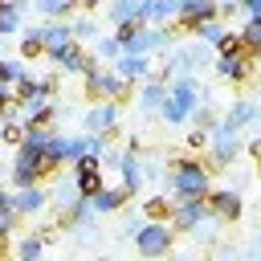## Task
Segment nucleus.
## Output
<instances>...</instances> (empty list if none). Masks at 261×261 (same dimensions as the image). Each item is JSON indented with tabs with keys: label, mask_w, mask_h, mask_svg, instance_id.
<instances>
[{
	"label": "nucleus",
	"mask_w": 261,
	"mask_h": 261,
	"mask_svg": "<svg viewBox=\"0 0 261 261\" xmlns=\"http://www.w3.org/2000/svg\"><path fill=\"white\" fill-rule=\"evenodd\" d=\"M171 204H184V200H204L208 196V171L200 159H171Z\"/></svg>",
	"instance_id": "nucleus-1"
},
{
	"label": "nucleus",
	"mask_w": 261,
	"mask_h": 261,
	"mask_svg": "<svg viewBox=\"0 0 261 261\" xmlns=\"http://www.w3.org/2000/svg\"><path fill=\"white\" fill-rule=\"evenodd\" d=\"M159 110H163V118H167V122H188V118H192V110H196V82H192V77H179V82L171 86L167 102H163Z\"/></svg>",
	"instance_id": "nucleus-2"
},
{
	"label": "nucleus",
	"mask_w": 261,
	"mask_h": 261,
	"mask_svg": "<svg viewBox=\"0 0 261 261\" xmlns=\"http://www.w3.org/2000/svg\"><path fill=\"white\" fill-rule=\"evenodd\" d=\"M86 94L90 98H110V106L130 102V82H122L118 73H86Z\"/></svg>",
	"instance_id": "nucleus-3"
},
{
	"label": "nucleus",
	"mask_w": 261,
	"mask_h": 261,
	"mask_svg": "<svg viewBox=\"0 0 261 261\" xmlns=\"http://www.w3.org/2000/svg\"><path fill=\"white\" fill-rule=\"evenodd\" d=\"M135 245H139L143 257H163V253L171 249V228H163V224H143V228L135 232Z\"/></svg>",
	"instance_id": "nucleus-4"
},
{
	"label": "nucleus",
	"mask_w": 261,
	"mask_h": 261,
	"mask_svg": "<svg viewBox=\"0 0 261 261\" xmlns=\"http://www.w3.org/2000/svg\"><path fill=\"white\" fill-rule=\"evenodd\" d=\"M171 37H167V29H139L126 45H122V53H135V57H143V53H151V49H163Z\"/></svg>",
	"instance_id": "nucleus-5"
},
{
	"label": "nucleus",
	"mask_w": 261,
	"mask_h": 261,
	"mask_svg": "<svg viewBox=\"0 0 261 261\" xmlns=\"http://www.w3.org/2000/svg\"><path fill=\"white\" fill-rule=\"evenodd\" d=\"M204 216H208V204H204V200H184V204L171 208V220H175V228H184V232H196Z\"/></svg>",
	"instance_id": "nucleus-6"
},
{
	"label": "nucleus",
	"mask_w": 261,
	"mask_h": 261,
	"mask_svg": "<svg viewBox=\"0 0 261 261\" xmlns=\"http://www.w3.org/2000/svg\"><path fill=\"white\" fill-rule=\"evenodd\" d=\"M53 61H57L65 73H94V57H90V53H86L77 41H73V45H65V49H61Z\"/></svg>",
	"instance_id": "nucleus-7"
},
{
	"label": "nucleus",
	"mask_w": 261,
	"mask_h": 261,
	"mask_svg": "<svg viewBox=\"0 0 261 261\" xmlns=\"http://www.w3.org/2000/svg\"><path fill=\"white\" fill-rule=\"evenodd\" d=\"M86 130H94V135H110V130H118V106H110V102H98L90 114H86Z\"/></svg>",
	"instance_id": "nucleus-8"
},
{
	"label": "nucleus",
	"mask_w": 261,
	"mask_h": 261,
	"mask_svg": "<svg viewBox=\"0 0 261 261\" xmlns=\"http://www.w3.org/2000/svg\"><path fill=\"white\" fill-rule=\"evenodd\" d=\"M204 204H208V212L220 216V220H237V216H241V196L228 192V188H224V192H208Z\"/></svg>",
	"instance_id": "nucleus-9"
},
{
	"label": "nucleus",
	"mask_w": 261,
	"mask_h": 261,
	"mask_svg": "<svg viewBox=\"0 0 261 261\" xmlns=\"http://www.w3.org/2000/svg\"><path fill=\"white\" fill-rule=\"evenodd\" d=\"M114 73H118L122 82H139V77H151V61H147V57H135V53H122V57L114 61Z\"/></svg>",
	"instance_id": "nucleus-10"
},
{
	"label": "nucleus",
	"mask_w": 261,
	"mask_h": 261,
	"mask_svg": "<svg viewBox=\"0 0 261 261\" xmlns=\"http://www.w3.org/2000/svg\"><path fill=\"white\" fill-rule=\"evenodd\" d=\"M179 20H184V24H192V29H200V24L216 20V8H212V4H204V0H184V4H179Z\"/></svg>",
	"instance_id": "nucleus-11"
},
{
	"label": "nucleus",
	"mask_w": 261,
	"mask_h": 261,
	"mask_svg": "<svg viewBox=\"0 0 261 261\" xmlns=\"http://www.w3.org/2000/svg\"><path fill=\"white\" fill-rule=\"evenodd\" d=\"M41 41H45V53L57 57L65 45H73V33H69V24H49V29H41Z\"/></svg>",
	"instance_id": "nucleus-12"
},
{
	"label": "nucleus",
	"mask_w": 261,
	"mask_h": 261,
	"mask_svg": "<svg viewBox=\"0 0 261 261\" xmlns=\"http://www.w3.org/2000/svg\"><path fill=\"white\" fill-rule=\"evenodd\" d=\"M102 192V167H77V200H94Z\"/></svg>",
	"instance_id": "nucleus-13"
},
{
	"label": "nucleus",
	"mask_w": 261,
	"mask_h": 261,
	"mask_svg": "<svg viewBox=\"0 0 261 261\" xmlns=\"http://www.w3.org/2000/svg\"><path fill=\"white\" fill-rule=\"evenodd\" d=\"M12 208H16V216H33V212L45 208V192L41 188H24V192L12 196Z\"/></svg>",
	"instance_id": "nucleus-14"
},
{
	"label": "nucleus",
	"mask_w": 261,
	"mask_h": 261,
	"mask_svg": "<svg viewBox=\"0 0 261 261\" xmlns=\"http://www.w3.org/2000/svg\"><path fill=\"white\" fill-rule=\"evenodd\" d=\"M126 200H130L126 188H102V192L90 200V208H94V212H114V208H122Z\"/></svg>",
	"instance_id": "nucleus-15"
},
{
	"label": "nucleus",
	"mask_w": 261,
	"mask_h": 261,
	"mask_svg": "<svg viewBox=\"0 0 261 261\" xmlns=\"http://www.w3.org/2000/svg\"><path fill=\"white\" fill-rule=\"evenodd\" d=\"M118 171H122V188L135 196V188H139V179H143V163H139L130 151H122V155H118Z\"/></svg>",
	"instance_id": "nucleus-16"
},
{
	"label": "nucleus",
	"mask_w": 261,
	"mask_h": 261,
	"mask_svg": "<svg viewBox=\"0 0 261 261\" xmlns=\"http://www.w3.org/2000/svg\"><path fill=\"white\" fill-rule=\"evenodd\" d=\"M171 16H179L175 0H151V4H143V20H163V29H167Z\"/></svg>",
	"instance_id": "nucleus-17"
},
{
	"label": "nucleus",
	"mask_w": 261,
	"mask_h": 261,
	"mask_svg": "<svg viewBox=\"0 0 261 261\" xmlns=\"http://www.w3.org/2000/svg\"><path fill=\"white\" fill-rule=\"evenodd\" d=\"M253 118H257V110H253V106H249V102H237V106H232V110H228V114H224V118H220V126H224V130H232V135H237V130H241V126H245V122H253Z\"/></svg>",
	"instance_id": "nucleus-18"
},
{
	"label": "nucleus",
	"mask_w": 261,
	"mask_h": 261,
	"mask_svg": "<svg viewBox=\"0 0 261 261\" xmlns=\"http://www.w3.org/2000/svg\"><path fill=\"white\" fill-rule=\"evenodd\" d=\"M171 200L167 196H151L147 204H143V216H147V224H163V220H171Z\"/></svg>",
	"instance_id": "nucleus-19"
},
{
	"label": "nucleus",
	"mask_w": 261,
	"mask_h": 261,
	"mask_svg": "<svg viewBox=\"0 0 261 261\" xmlns=\"http://www.w3.org/2000/svg\"><path fill=\"white\" fill-rule=\"evenodd\" d=\"M139 102H143L147 110H155V106H163V102H167V90H163V82H159V77H147V86H143V94H139Z\"/></svg>",
	"instance_id": "nucleus-20"
},
{
	"label": "nucleus",
	"mask_w": 261,
	"mask_h": 261,
	"mask_svg": "<svg viewBox=\"0 0 261 261\" xmlns=\"http://www.w3.org/2000/svg\"><path fill=\"white\" fill-rule=\"evenodd\" d=\"M16 29H20V4H4L0 0V37H8Z\"/></svg>",
	"instance_id": "nucleus-21"
},
{
	"label": "nucleus",
	"mask_w": 261,
	"mask_h": 261,
	"mask_svg": "<svg viewBox=\"0 0 261 261\" xmlns=\"http://www.w3.org/2000/svg\"><path fill=\"white\" fill-rule=\"evenodd\" d=\"M41 53H45V41H41V29H33V33L20 41V57L33 61V57H41Z\"/></svg>",
	"instance_id": "nucleus-22"
},
{
	"label": "nucleus",
	"mask_w": 261,
	"mask_h": 261,
	"mask_svg": "<svg viewBox=\"0 0 261 261\" xmlns=\"http://www.w3.org/2000/svg\"><path fill=\"white\" fill-rule=\"evenodd\" d=\"M37 179H41V175H37L33 167H20V163L12 167V184H16V192H24V188H37Z\"/></svg>",
	"instance_id": "nucleus-23"
},
{
	"label": "nucleus",
	"mask_w": 261,
	"mask_h": 261,
	"mask_svg": "<svg viewBox=\"0 0 261 261\" xmlns=\"http://www.w3.org/2000/svg\"><path fill=\"white\" fill-rule=\"evenodd\" d=\"M241 41H245L253 53H261V20H249V24L241 29Z\"/></svg>",
	"instance_id": "nucleus-24"
},
{
	"label": "nucleus",
	"mask_w": 261,
	"mask_h": 261,
	"mask_svg": "<svg viewBox=\"0 0 261 261\" xmlns=\"http://www.w3.org/2000/svg\"><path fill=\"white\" fill-rule=\"evenodd\" d=\"M37 8H41V12H49V16H69V12H73V4H69V0H41Z\"/></svg>",
	"instance_id": "nucleus-25"
},
{
	"label": "nucleus",
	"mask_w": 261,
	"mask_h": 261,
	"mask_svg": "<svg viewBox=\"0 0 261 261\" xmlns=\"http://www.w3.org/2000/svg\"><path fill=\"white\" fill-rule=\"evenodd\" d=\"M196 33H200L208 45H220V41H224V29H220V20H208V24H200Z\"/></svg>",
	"instance_id": "nucleus-26"
},
{
	"label": "nucleus",
	"mask_w": 261,
	"mask_h": 261,
	"mask_svg": "<svg viewBox=\"0 0 261 261\" xmlns=\"http://www.w3.org/2000/svg\"><path fill=\"white\" fill-rule=\"evenodd\" d=\"M0 139H4V143H24V122L8 118V122H4V130H0Z\"/></svg>",
	"instance_id": "nucleus-27"
},
{
	"label": "nucleus",
	"mask_w": 261,
	"mask_h": 261,
	"mask_svg": "<svg viewBox=\"0 0 261 261\" xmlns=\"http://www.w3.org/2000/svg\"><path fill=\"white\" fill-rule=\"evenodd\" d=\"M98 57H114V61H118V57H122V45H118L114 37H98Z\"/></svg>",
	"instance_id": "nucleus-28"
},
{
	"label": "nucleus",
	"mask_w": 261,
	"mask_h": 261,
	"mask_svg": "<svg viewBox=\"0 0 261 261\" xmlns=\"http://www.w3.org/2000/svg\"><path fill=\"white\" fill-rule=\"evenodd\" d=\"M16 257H20V261H37V257H41V241H37V237H29V241H20V249H16Z\"/></svg>",
	"instance_id": "nucleus-29"
},
{
	"label": "nucleus",
	"mask_w": 261,
	"mask_h": 261,
	"mask_svg": "<svg viewBox=\"0 0 261 261\" xmlns=\"http://www.w3.org/2000/svg\"><path fill=\"white\" fill-rule=\"evenodd\" d=\"M192 122H196V130H216V114L204 106V110H196L192 114Z\"/></svg>",
	"instance_id": "nucleus-30"
},
{
	"label": "nucleus",
	"mask_w": 261,
	"mask_h": 261,
	"mask_svg": "<svg viewBox=\"0 0 261 261\" xmlns=\"http://www.w3.org/2000/svg\"><path fill=\"white\" fill-rule=\"evenodd\" d=\"M24 69L20 65H12V61H0V86H16V77H20Z\"/></svg>",
	"instance_id": "nucleus-31"
},
{
	"label": "nucleus",
	"mask_w": 261,
	"mask_h": 261,
	"mask_svg": "<svg viewBox=\"0 0 261 261\" xmlns=\"http://www.w3.org/2000/svg\"><path fill=\"white\" fill-rule=\"evenodd\" d=\"M188 147H192V151L208 147V135H204V130H188Z\"/></svg>",
	"instance_id": "nucleus-32"
},
{
	"label": "nucleus",
	"mask_w": 261,
	"mask_h": 261,
	"mask_svg": "<svg viewBox=\"0 0 261 261\" xmlns=\"http://www.w3.org/2000/svg\"><path fill=\"white\" fill-rule=\"evenodd\" d=\"M69 33H73V37H90V33H94V24H90V20H77Z\"/></svg>",
	"instance_id": "nucleus-33"
},
{
	"label": "nucleus",
	"mask_w": 261,
	"mask_h": 261,
	"mask_svg": "<svg viewBox=\"0 0 261 261\" xmlns=\"http://www.w3.org/2000/svg\"><path fill=\"white\" fill-rule=\"evenodd\" d=\"M245 12H249V20H261V0H249Z\"/></svg>",
	"instance_id": "nucleus-34"
},
{
	"label": "nucleus",
	"mask_w": 261,
	"mask_h": 261,
	"mask_svg": "<svg viewBox=\"0 0 261 261\" xmlns=\"http://www.w3.org/2000/svg\"><path fill=\"white\" fill-rule=\"evenodd\" d=\"M8 212H16V208H12V196L0 192V216H8Z\"/></svg>",
	"instance_id": "nucleus-35"
},
{
	"label": "nucleus",
	"mask_w": 261,
	"mask_h": 261,
	"mask_svg": "<svg viewBox=\"0 0 261 261\" xmlns=\"http://www.w3.org/2000/svg\"><path fill=\"white\" fill-rule=\"evenodd\" d=\"M249 151H253V159L261 163V139H253V143H249Z\"/></svg>",
	"instance_id": "nucleus-36"
},
{
	"label": "nucleus",
	"mask_w": 261,
	"mask_h": 261,
	"mask_svg": "<svg viewBox=\"0 0 261 261\" xmlns=\"http://www.w3.org/2000/svg\"><path fill=\"white\" fill-rule=\"evenodd\" d=\"M8 253V232H0V257Z\"/></svg>",
	"instance_id": "nucleus-37"
},
{
	"label": "nucleus",
	"mask_w": 261,
	"mask_h": 261,
	"mask_svg": "<svg viewBox=\"0 0 261 261\" xmlns=\"http://www.w3.org/2000/svg\"><path fill=\"white\" fill-rule=\"evenodd\" d=\"M257 175H261V163H257Z\"/></svg>",
	"instance_id": "nucleus-38"
}]
</instances>
